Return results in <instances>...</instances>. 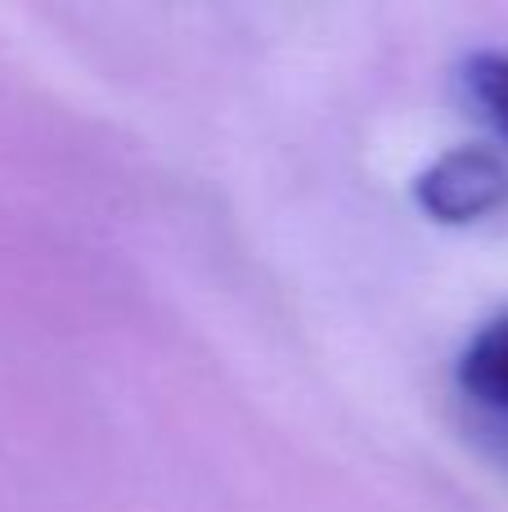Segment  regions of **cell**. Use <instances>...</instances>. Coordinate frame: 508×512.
<instances>
[{"mask_svg": "<svg viewBox=\"0 0 508 512\" xmlns=\"http://www.w3.org/2000/svg\"><path fill=\"white\" fill-rule=\"evenodd\" d=\"M414 203L437 225H473L508 207V162L482 144L432 158L414 180Z\"/></svg>", "mask_w": 508, "mask_h": 512, "instance_id": "obj_1", "label": "cell"}, {"mask_svg": "<svg viewBox=\"0 0 508 512\" xmlns=\"http://www.w3.org/2000/svg\"><path fill=\"white\" fill-rule=\"evenodd\" d=\"M459 387L477 405L508 418V315L491 319L459 355Z\"/></svg>", "mask_w": 508, "mask_h": 512, "instance_id": "obj_2", "label": "cell"}, {"mask_svg": "<svg viewBox=\"0 0 508 512\" xmlns=\"http://www.w3.org/2000/svg\"><path fill=\"white\" fill-rule=\"evenodd\" d=\"M464 81H468V95H473L477 108H482V117L508 144V54L504 50H477L473 59L464 63Z\"/></svg>", "mask_w": 508, "mask_h": 512, "instance_id": "obj_3", "label": "cell"}]
</instances>
